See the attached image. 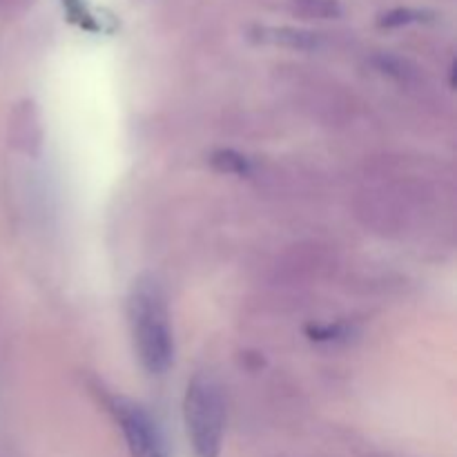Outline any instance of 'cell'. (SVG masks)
<instances>
[{"instance_id":"obj_4","label":"cell","mask_w":457,"mask_h":457,"mask_svg":"<svg viewBox=\"0 0 457 457\" xmlns=\"http://www.w3.org/2000/svg\"><path fill=\"white\" fill-rule=\"evenodd\" d=\"M257 38L263 40V43L293 49H315L320 45V36L302 29H270V27H263V29H259Z\"/></svg>"},{"instance_id":"obj_1","label":"cell","mask_w":457,"mask_h":457,"mask_svg":"<svg viewBox=\"0 0 457 457\" xmlns=\"http://www.w3.org/2000/svg\"><path fill=\"white\" fill-rule=\"evenodd\" d=\"M128 315L134 348L143 369L152 375L168 373L174 361V335L168 302L154 277L134 281Z\"/></svg>"},{"instance_id":"obj_5","label":"cell","mask_w":457,"mask_h":457,"mask_svg":"<svg viewBox=\"0 0 457 457\" xmlns=\"http://www.w3.org/2000/svg\"><path fill=\"white\" fill-rule=\"evenodd\" d=\"M210 163L219 172L237 174V177H248L250 174V161L235 150H217L210 156Z\"/></svg>"},{"instance_id":"obj_7","label":"cell","mask_w":457,"mask_h":457,"mask_svg":"<svg viewBox=\"0 0 457 457\" xmlns=\"http://www.w3.org/2000/svg\"><path fill=\"white\" fill-rule=\"evenodd\" d=\"M431 13L427 12H418V9H409V7H397L393 12L384 13L382 16V27H404L411 25V22H422V21H431Z\"/></svg>"},{"instance_id":"obj_6","label":"cell","mask_w":457,"mask_h":457,"mask_svg":"<svg viewBox=\"0 0 457 457\" xmlns=\"http://www.w3.org/2000/svg\"><path fill=\"white\" fill-rule=\"evenodd\" d=\"M62 7H65L67 18H70L74 25L83 27V29H89V31L101 29L96 16H94L92 9L85 4V0H62Z\"/></svg>"},{"instance_id":"obj_8","label":"cell","mask_w":457,"mask_h":457,"mask_svg":"<svg viewBox=\"0 0 457 457\" xmlns=\"http://www.w3.org/2000/svg\"><path fill=\"white\" fill-rule=\"evenodd\" d=\"M299 9H303L311 16H321V18H330L337 16L339 7L335 0H299Z\"/></svg>"},{"instance_id":"obj_3","label":"cell","mask_w":457,"mask_h":457,"mask_svg":"<svg viewBox=\"0 0 457 457\" xmlns=\"http://www.w3.org/2000/svg\"><path fill=\"white\" fill-rule=\"evenodd\" d=\"M112 413L123 431L125 445L132 457H170L168 445L156 420L147 413L145 406L128 397L112 400Z\"/></svg>"},{"instance_id":"obj_2","label":"cell","mask_w":457,"mask_h":457,"mask_svg":"<svg viewBox=\"0 0 457 457\" xmlns=\"http://www.w3.org/2000/svg\"><path fill=\"white\" fill-rule=\"evenodd\" d=\"M187 437H190L195 457L221 455L223 436H226V404L219 384L208 375H196L187 384L183 400Z\"/></svg>"}]
</instances>
